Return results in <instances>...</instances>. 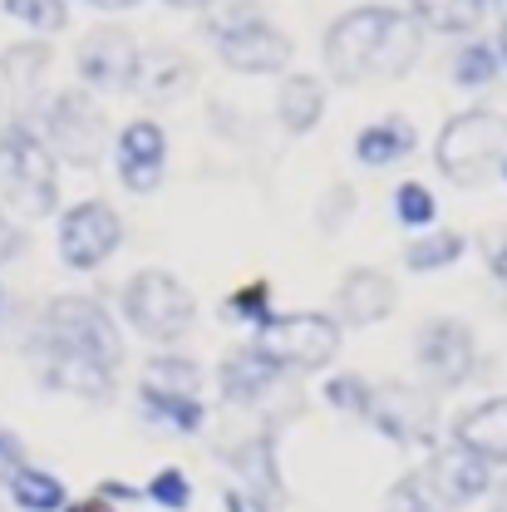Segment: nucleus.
<instances>
[{
  "label": "nucleus",
  "instance_id": "obj_1",
  "mask_svg": "<svg viewBox=\"0 0 507 512\" xmlns=\"http://www.w3.org/2000/svg\"><path fill=\"white\" fill-rule=\"evenodd\" d=\"M434 158H439V173L458 188L488 183L507 163V119L488 114V109H468V114L448 119L434 143Z\"/></svg>",
  "mask_w": 507,
  "mask_h": 512
},
{
  "label": "nucleus",
  "instance_id": "obj_2",
  "mask_svg": "<svg viewBox=\"0 0 507 512\" xmlns=\"http://www.w3.org/2000/svg\"><path fill=\"white\" fill-rule=\"evenodd\" d=\"M0 197L25 217H50L60 202L55 158L45 138H35L25 124H10L0 133Z\"/></svg>",
  "mask_w": 507,
  "mask_h": 512
},
{
  "label": "nucleus",
  "instance_id": "obj_3",
  "mask_svg": "<svg viewBox=\"0 0 507 512\" xmlns=\"http://www.w3.org/2000/svg\"><path fill=\"white\" fill-rule=\"evenodd\" d=\"M207 30L217 40V55L242 74H276L291 64V40L276 25H266V15L252 0H227L207 20Z\"/></svg>",
  "mask_w": 507,
  "mask_h": 512
},
{
  "label": "nucleus",
  "instance_id": "obj_4",
  "mask_svg": "<svg viewBox=\"0 0 507 512\" xmlns=\"http://www.w3.org/2000/svg\"><path fill=\"white\" fill-rule=\"evenodd\" d=\"M256 355H266L276 370H325L340 355V320L301 311V316H266L252 340Z\"/></svg>",
  "mask_w": 507,
  "mask_h": 512
},
{
  "label": "nucleus",
  "instance_id": "obj_5",
  "mask_svg": "<svg viewBox=\"0 0 507 512\" xmlns=\"http://www.w3.org/2000/svg\"><path fill=\"white\" fill-rule=\"evenodd\" d=\"M124 316L143 340L173 345L178 335H188L197 306H192V291L178 276H168V271H138L124 286Z\"/></svg>",
  "mask_w": 507,
  "mask_h": 512
},
{
  "label": "nucleus",
  "instance_id": "obj_6",
  "mask_svg": "<svg viewBox=\"0 0 507 512\" xmlns=\"http://www.w3.org/2000/svg\"><path fill=\"white\" fill-rule=\"evenodd\" d=\"M40 335L60 340V345L79 350V355H89L109 375H119V365H124V335H119L114 316L94 296H60V301H50Z\"/></svg>",
  "mask_w": 507,
  "mask_h": 512
},
{
  "label": "nucleus",
  "instance_id": "obj_7",
  "mask_svg": "<svg viewBox=\"0 0 507 512\" xmlns=\"http://www.w3.org/2000/svg\"><path fill=\"white\" fill-rule=\"evenodd\" d=\"M45 148L50 158H64L74 168H94L104 158V143H109V124H104V109L84 94V89H69L55 94L50 114H45Z\"/></svg>",
  "mask_w": 507,
  "mask_h": 512
},
{
  "label": "nucleus",
  "instance_id": "obj_8",
  "mask_svg": "<svg viewBox=\"0 0 507 512\" xmlns=\"http://www.w3.org/2000/svg\"><path fill=\"white\" fill-rule=\"evenodd\" d=\"M389 25V5H360L350 15H340L325 30V69L340 84H360L375 74V55H380V35Z\"/></svg>",
  "mask_w": 507,
  "mask_h": 512
},
{
  "label": "nucleus",
  "instance_id": "obj_9",
  "mask_svg": "<svg viewBox=\"0 0 507 512\" xmlns=\"http://www.w3.org/2000/svg\"><path fill=\"white\" fill-rule=\"evenodd\" d=\"M124 242V222L109 202H79L60 217V261L74 271H94Z\"/></svg>",
  "mask_w": 507,
  "mask_h": 512
},
{
  "label": "nucleus",
  "instance_id": "obj_10",
  "mask_svg": "<svg viewBox=\"0 0 507 512\" xmlns=\"http://www.w3.org/2000/svg\"><path fill=\"white\" fill-rule=\"evenodd\" d=\"M375 424H380L384 439H394L399 448L409 444H434V424H439V404L414 389L404 380H389L380 389H370V409H365Z\"/></svg>",
  "mask_w": 507,
  "mask_h": 512
},
{
  "label": "nucleus",
  "instance_id": "obj_11",
  "mask_svg": "<svg viewBox=\"0 0 507 512\" xmlns=\"http://www.w3.org/2000/svg\"><path fill=\"white\" fill-rule=\"evenodd\" d=\"M414 355H419V370L429 375V384L458 389V384H468V375H473L478 345H473V330H468L463 320L439 316V320H429V325L419 330Z\"/></svg>",
  "mask_w": 507,
  "mask_h": 512
},
{
  "label": "nucleus",
  "instance_id": "obj_12",
  "mask_svg": "<svg viewBox=\"0 0 507 512\" xmlns=\"http://www.w3.org/2000/svg\"><path fill=\"white\" fill-rule=\"evenodd\" d=\"M424 483L434 488V498L444 508H463V503H473V498H483L493 488V468L478 453H468L463 444H444L434 448V458L424 468Z\"/></svg>",
  "mask_w": 507,
  "mask_h": 512
},
{
  "label": "nucleus",
  "instance_id": "obj_13",
  "mask_svg": "<svg viewBox=\"0 0 507 512\" xmlns=\"http://www.w3.org/2000/svg\"><path fill=\"white\" fill-rule=\"evenodd\" d=\"M35 365H40V380L50 384V389L79 394V399H109L114 394V375L104 365H94L89 355L69 350V345L50 340V335L35 340Z\"/></svg>",
  "mask_w": 507,
  "mask_h": 512
},
{
  "label": "nucleus",
  "instance_id": "obj_14",
  "mask_svg": "<svg viewBox=\"0 0 507 512\" xmlns=\"http://www.w3.org/2000/svg\"><path fill=\"white\" fill-rule=\"evenodd\" d=\"M79 74H84V84L109 89V94L133 89V74H138V45H133V35L128 30H94L79 45Z\"/></svg>",
  "mask_w": 507,
  "mask_h": 512
},
{
  "label": "nucleus",
  "instance_id": "obj_15",
  "mask_svg": "<svg viewBox=\"0 0 507 512\" xmlns=\"http://www.w3.org/2000/svg\"><path fill=\"white\" fill-rule=\"evenodd\" d=\"M163 163H168V138L163 128L138 119L119 133V178L128 192H153L163 183Z\"/></svg>",
  "mask_w": 507,
  "mask_h": 512
},
{
  "label": "nucleus",
  "instance_id": "obj_16",
  "mask_svg": "<svg viewBox=\"0 0 507 512\" xmlns=\"http://www.w3.org/2000/svg\"><path fill=\"white\" fill-rule=\"evenodd\" d=\"M394 301H399V286L375 266H355L335 291V311L345 325H375L394 311Z\"/></svg>",
  "mask_w": 507,
  "mask_h": 512
},
{
  "label": "nucleus",
  "instance_id": "obj_17",
  "mask_svg": "<svg viewBox=\"0 0 507 512\" xmlns=\"http://www.w3.org/2000/svg\"><path fill=\"white\" fill-rule=\"evenodd\" d=\"M453 444L478 453L488 468L507 463V399H483L453 424Z\"/></svg>",
  "mask_w": 507,
  "mask_h": 512
},
{
  "label": "nucleus",
  "instance_id": "obj_18",
  "mask_svg": "<svg viewBox=\"0 0 507 512\" xmlns=\"http://www.w3.org/2000/svg\"><path fill=\"white\" fill-rule=\"evenodd\" d=\"M133 89H143L153 104H173L192 89V64L178 50H148V55H138Z\"/></svg>",
  "mask_w": 507,
  "mask_h": 512
},
{
  "label": "nucleus",
  "instance_id": "obj_19",
  "mask_svg": "<svg viewBox=\"0 0 507 512\" xmlns=\"http://www.w3.org/2000/svg\"><path fill=\"white\" fill-rule=\"evenodd\" d=\"M276 365L266 360V355H256V350H237V355H227L222 360V370H217V380H222V394L227 399H237V404H256L271 384H276Z\"/></svg>",
  "mask_w": 507,
  "mask_h": 512
},
{
  "label": "nucleus",
  "instance_id": "obj_20",
  "mask_svg": "<svg viewBox=\"0 0 507 512\" xmlns=\"http://www.w3.org/2000/svg\"><path fill=\"white\" fill-rule=\"evenodd\" d=\"M197 389H202V370L192 365L188 355H158V360H148L143 384H138L143 399H197Z\"/></svg>",
  "mask_w": 507,
  "mask_h": 512
},
{
  "label": "nucleus",
  "instance_id": "obj_21",
  "mask_svg": "<svg viewBox=\"0 0 507 512\" xmlns=\"http://www.w3.org/2000/svg\"><path fill=\"white\" fill-rule=\"evenodd\" d=\"M276 114H281V124L291 128V133H311V128L320 124V114H325V89H320V79L291 74V79L281 84V94H276Z\"/></svg>",
  "mask_w": 507,
  "mask_h": 512
},
{
  "label": "nucleus",
  "instance_id": "obj_22",
  "mask_svg": "<svg viewBox=\"0 0 507 512\" xmlns=\"http://www.w3.org/2000/svg\"><path fill=\"white\" fill-rule=\"evenodd\" d=\"M414 60H419V20H409L404 10H389L380 55H375V74H409Z\"/></svg>",
  "mask_w": 507,
  "mask_h": 512
},
{
  "label": "nucleus",
  "instance_id": "obj_23",
  "mask_svg": "<svg viewBox=\"0 0 507 512\" xmlns=\"http://www.w3.org/2000/svg\"><path fill=\"white\" fill-rule=\"evenodd\" d=\"M409 148H414V128L404 124V119L370 124L360 138H355V158H360L365 168H389V163H399Z\"/></svg>",
  "mask_w": 507,
  "mask_h": 512
},
{
  "label": "nucleus",
  "instance_id": "obj_24",
  "mask_svg": "<svg viewBox=\"0 0 507 512\" xmlns=\"http://www.w3.org/2000/svg\"><path fill=\"white\" fill-rule=\"evenodd\" d=\"M10 498H15L25 512H60L64 508V483L55 473H40V468L25 463V468L10 478Z\"/></svg>",
  "mask_w": 507,
  "mask_h": 512
},
{
  "label": "nucleus",
  "instance_id": "obj_25",
  "mask_svg": "<svg viewBox=\"0 0 507 512\" xmlns=\"http://www.w3.org/2000/svg\"><path fill=\"white\" fill-rule=\"evenodd\" d=\"M232 463H237L242 478H252L256 498H261V488H266V493H281V473H276V444H271V434H252L247 444L232 453Z\"/></svg>",
  "mask_w": 507,
  "mask_h": 512
},
{
  "label": "nucleus",
  "instance_id": "obj_26",
  "mask_svg": "<svg viewBox=\"0 0 507 512\" xmlns=\"http://www.w3.org/2000/svg\"><path fill=\"white\" fill-rule=\"evenodd\" d=\"M463 237L458 232H419V242L404 247V266L409 271H439V266H453L463 256Z\"/></svg>",
  "mask_w": 507,
  "mask_h": 512
},
{
  "label": "nucleus",
  "instance_id": "obj_27",
  "mask_svg": "<svg viewBox=\"0 0 507 512\" xmlns=\"http://www.w3.org/2000/svg\"><path fill=\"white\" fill-rule=\"evenodd\" d=\"M45 64H50V50L45 45H15V50H5V60H0V74H5V84L15 89V94H35L40 89V79H45Z\"/></svg>",
  "mask_w": 507,
  "mask_h": 512
},
{
  "label": "nucleus",
  "instance_id": "obj_28",
  "mask_svg": "<svg viewBox=\"0 0 507 512\" xmlns=\"http://www.w3.org/2000/svg\"><path fill=\"white\" fill-rule=\"evenodd\" d=\"M414 15L429 25V30H444V35H458V30H473L483 5L478 0H414Z\"/></svg>",
  "mask_w": 507,
  "mask_h": 512
},
{
  "label": "nucleus",
  "instance_id": "obj_29",
  "mask_svg": "<svg viewBox=\"0 0 507 512\" xmlns=\"http://www.w3.org/2000/svg\"><path fill=\"white\" fill-rule=\"evenodd\" d=\"M453 79H458L463 89L493 84V79H498V50H493V45H463L458 60H453Z\"/></svg>",
  "mask_w": 507,
  "mask_h": 512
},
{
  "label": "nucleus",
  "instance_id": "obj_30",
  "mask_svg": "<svg viewBox=\"0 0 507 512\" xmlns=\"http://www.w3.org/2000/svg\"><path fill=\"white\" fill-rule=\"evenodd\" d=\"M384 512H448V508L434 498V488L424 483V473H409V478H399V483L389 488Z\"/></svg>",
  "mask_w": 507,
  "mask_h": 512
},
{
  "label": "nucleus",
  "instance_id": "obj_31",
  "mask_svg": "<svg viewBox=\"0 0 507 512\" xmlns=\"http://www.w3.org/2000/svg\"><path fill=\"white\" fill-rule=\"evenodd\" d=\"M394 212H399V222H404V227L424 232V227L434 222L439 202H434V192L424 188V183H404V188L394 192Z\"/></svg>",
  "mask_w": 507,
  "mask_h": 512
},
{
  "label": "nucleus",
  "instance_id": "obj_32",
  "mask_svg": "<svg viewBox=\"0 0 507 512\" xmlns=\"http://www.w3.org/2000/svg\"><path fill=\"white\" fill-rule=\"evenodd\" d=\"M5 15L20 20V25H30V30H60L64 20H69L64 0H5Z\"/></svg>",
  "mask_w": 507,
  "mask_h": 512
},
{
  "label": "nucleus",
  "instance_id": "obj_33",
  "mask_svg": "<svg viewBox=\"0 0 507 512\" xmlns=\"http://www.w3.org/2000/svg\"><path fill=\"white\" fill-rule=\"evenodd\" d=\"M266 306H271V286H266V281H252V286H242V291L227 296V320L261 325V320H266Z\"/></svg>",
  "mask_w": 507,
  "mask_h": 512
},
{
  "label": "nucleus",
  "instance_id": "obj_34",
  "mask_svg": "<svg viewBox=\"0 0 507 512\" xmlns=\"http://www.w3.org/2000/svg\"><path fill=\"white\" fill-rule=\"evenodd\" d=\"M148 498L158 503V508H168V512H183L192 503V483H188V473H178V468H163L153 483H148Z\"/></svg>",
  "mask_w": 507,
  "mask_h": 512
},
{
  "label": "nucleus",
  "instance_id": "obj_35",
  "mask_svg": "<svg viewBox=\"0 0 507 512\" xmlns=\"http://www.w3.org/2000/svg\"><path fill=\"white\" fill-rule=\"evenodd\" d=\"M143 409L173 429H197L202 424V404L197 399H143Z\"/></svg>",
  "mask_w": 507,
  "mask_h": 512
},
{
  "label": "nucleus",
  "instance_id": "obj_36",
  "mask_svg": "<svg viewBox=\"0 0 507 512\" xmlns=\"http://www.w3.org/2000/svg\"><path fill=\"white\" fill-rule=\"evenodd\" d=\"M325 399L335 409H345V414H365L370 409V384L360 380V375H340V380L325 384Z\"/></svg>",
  "mask_w": 507,
  "mask_h": 512
},
{
  "label": "nucleus",
  "instance_id": "obj_37",
  "mask_svg": "<svg viewBox=\"0 0 507 512\" xmlns=\"http://www.w3.org/2000/svg\"><path fill=\"white\" fill-rule=\"evenodd\" d=\"M483 256H488V271L507 286V222L503 227H493V232L483 237Z\"/></svg>",
  "mask_w": 507,
  "mask_h": 512
},
{
  "label": "nucleus",
  "instance_id": "obj_38",
  "mask_svg": "<svg viewBox=\"0 0 507 512\" xmlns=\"http://www.w3.org/2000/svg\"><path fill=\"white\" fill-rule=\"evenodd\" d=\"M20 468H25V448H20L15 434H5V429H0V483H10Z\"/></svg>",
  "mask_w": 507,
  "mask_h": 512
},
{
  "label": "nucleus",
  "instance_id": "obj_39",
  "mask_svg": "<svg viewBox=\"0 0 507 512\" xmlns=\"http://www.w3.org/2000/svg\"><path fill=\"white\" fill-rule=\"evenodd\" d=\"M227 512H266V503L252 498V493H242V488H232L227 493Z\"/></svg>",
  "mask_w": 507,
  "mask_h": 512
},
{
  "label": "nucleus",
  "instance_id": "obj_40",
  "mask_svg": "<svg viewBox=\"0 0 507 512\" xmlns=\"http://www.w3.org/2000/svg\"><path fill=\"white\" fill-rule=\"evenodd\" d=\"M20 252V232L5 222V212H0V261H10V256Z\"/></svg>",
  "mask_w": 507,
  "mask_h": 512
},
{
  "label": "nucleus",
  "instance_id": "obj_41",
  "mask_svg": "<svg viewBox=\"0 0 507 512\" xmlns=\"http://www.w3.org/2000/svg\"><path fill=\"white\" fill-rule=\"evenodd\" d=\"M64 512H109V503L104 498H89V503H74V508H64Z\"/></svg>",
  "mask_w": 507,
  "mask_h": 512
},
{
  "label": "nucleus",
  "instance_id": "obj_42",
  "mask_svg": "<svg viewBox=\"0 0 507 512\" xmlns=\"http://www.w3.org/2000/svg\"><path fill=\"white\" fill-rule=\"evenodd\" d=\"M493 512H507V478L498 483V493H493Z\"/></svg>",
  "mask_w": 507,
  "mask_h": 512
},
{
  "label": "nucleus",
  "instance_id": "obj_43",
  "mask_svg": "<svg viewBox=\"0 0 507 512\" xmlns=\"http://www.w3.org/2000/svg\"><path fill=\"white\" fill-rule=\"evenodd\" d=\"M89 5H104V10H124V5H138V0H89Z\"/></svg>",
  "mask_w": 507,
  "mask_h": 512
},
{
  "label": "nucleus",
  "instance_id": "obj_44",
  "mask_svg": "<svg viewBox=\"0 0 507 512\" xmlns=\"http://www.w3.org/2000/svg\"><path fill=\"white\" fill-rule=\"evenodd\" d=\"M498 60L507 64V20H503V30H498Z\"/></svg>",
  "mask_w": 507,
  "mask_h": 512
},
{
  "label": "nucleus",
  "instance_id": "obj_45",
  "mask_svg": "<svg viewBox=\"0 0 507 512\" xmlns=\"http://www.w3.org/2000/svg\"><path fill=\"white\" fill-rule=\"evenodd\" d=\"M168 5H207V0H168Z\"/></svg>",
  "mask_w": 507,
  "mask_h": 512
},
{
  "label": "nucleus",
  "instance_id": "obj_46",
  "mask_svg": "<svg viewBox=\"0 0 507 512\" xmlns=\"http://www.w3.org/2000/svg\"><path fill=\"white\" fill-rule=\"evenodd\" d=\"M478 5H498V10H507V0H478Z\"/></svg>",
  "mask_w": 507,
  "mask_h": 512
},
{
  "label": "nucleus",
  "instance_id": "obj_47",
  "mask_svg": "<svg viewBox=\"0 0 507 512\" xmlns=\"http://www.w3.org/2000/svg\"><path fill=\"white\" fill-rule=\"evenodd\" d=\"M503 178H507V163H503Z\"/></svg>",
  "mask_w": 507,
  "mask_h": 512
}]
</instances>
